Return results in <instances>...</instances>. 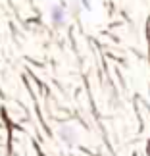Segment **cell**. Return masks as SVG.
<instances>
[{
	"label": "cell",
	"instance_id": "obj_2",
	"mask_svg": "<svg viewBox=\"0 0 150 156\" xmlns=\"http://www.w3.org/2000/svg\"><path fill=\"white\" fill-rule=\"evenodd\" d=\"M58 135H60V139H62L65 145H75V141H77V131L73 127H69V125H64V127H60L58 131Z\"/></svg>",
	"mask_w": 150,
	"mask_h": 156
},
{
	"label": "cell",
	"instance_id": "obj_3",
	"mask_svg": "<svg viewBox=\"0 0 150 156\" xmlns=\"http://www.w3.org/2000/svg\"><path fill=\"white\" fill-rule=\"evenodd\" d=\"M83 8H87V10H91V0H79Z\"/></svg>",
	"mask_w": 150,
	"mask_h": 156
},
{
	"label": "cell",
	"instance_id": "obj_1",
	"mask_svg": "<svg viewBox=\"0 0 150 156\" xmlns=\"http://www.w3.org/2000/svg\"><path fill=\"white\" fill-rule=\"evenodd\" d=\"M65 20H68V4L62 0V2L54 4L50 8V23L56 29H60L65 25Z\"/></svg>",
	"mask_w": 150,
	"mask_h": 156
}]
</instances>
